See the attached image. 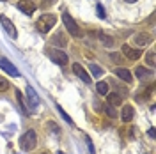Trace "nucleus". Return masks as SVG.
Masks as SVG:
<instances>
[{"mask_svg":"<svg viewBox=\"0 0 156 154\" xmlns=\"http://www.w3.org/2000/svg\"><path fill=\"white\" fill-rule=\"evenodd\" d=\"M136 78L138 80H147L149 76H153V71L151 69H144V68H136Z\"/></svg>","mask_w":156,"mask_h":154,"instance_id":"15","label":"nucleus"},{"mask_svg":"<svg viewBox=\"0 0 156 154\" xmlns=\"http://www.w3.org/2000/svg\"><path fill=\"white\" fill-rule=\"evenodd\" d=\"M50 58L55 62V64H58V66H66L69 62V57L62 51V50H57V48H53V50H50Z\"/></svg>","mask_w":156,"mask_h":154,"instance_id":"4","label":"nucleus"},{"mask_svg":"<svg viewBox=\"0 0 156 154\" xmlns=\"http://www.w3.org/2000/svg\"><path fill=\"white\" fill-rule=\"evenodd\" d=\"M114 73H115V76H119L122 82H126V83H131V80H133V75H131L129 69H126V68H117Z\"/></svg>","mask_w":156,"mask_h":154,"instance_id":"11","label":"nucleus"},{"mask_svg":"<svg viewBox=\"0 0 156 154\" xmlns=\"http://www.w3.org/2000/svg\"><path fill=\"white\" fill-rule=\"evenodd\" d=\"M2 2H5V0H2Z\"/></svg>","mask_w":156,"mask_h":154,"instance_id":"34","label":"nucleus"},{"mask_svg":"<svg viewBox=\"0 0 156 154\" xmlns=\"http://www.w3.org/2000/svg\"><path fill=\"white\" fill-rule=\"evenodd\" d=\"M7 89H9V82L4 76H0V92H5Z\"/></svg>","mask_w":156,"mask_h":154,"instance_id":"22","label":"nucleus"},{"mask_svg":"<svg viewBox=\"0 0 156 154\" xmlns=\"http://www.w3.org/2000/svg\"><path fill=\"white\" fill-rule=\"evenodd\" d=\"M96 12H98V16L103 19V18H107V12H105V7L101 5V4H98V7H96Z\"/></svg>","mask_w":156,"mask_h":154,"instance_id":"24","label":"nucleus"},{"mask_svg":"<svg viewBox=\"0 0 156 154\" xmlns=\"http://www.w3.org/2000/svg\"><path fill=\"white\" fill-rule=\"evenodd\" d=\"M135 43L138 44V46H147V44L151 43V36L146 34V32H140V34L135 36Z\"/></svg>","mask_w":156,"mask_h":154,"instance_id":"13","label":"nucleus"},{"mask_svg":"<svg viewBox=\"0 0 156 154\" xmlns=\"http://www.w3.org/2000/svg\"><path fill=\"white\" fill-rule=\"evenodd\" d=\"M122 103V97L119 96L117 92H112V94H108V105L110 106H117Z\"/></svg>","mask_w":156,"mask_h":154,"instance_id":"17","label":"nucleus"},{"mask_svg":"<svg viewBox=\"0 0 156 154\" xmlns=\"http://www.w3.org/2000/svg\"><path fill=\"white\" fill-rule=\"evenodd\" d=\"M51 43H53L55 46H60V48H64V46L68 44V41H66V37H64L62 34H55V36L51 37Z\"/></svg>","mask_w":156,"mask_h":154,"instance_id":"16","label":"nucleus"},{"mask_svg":"<svg viewBox=\"0 0 156 154\" xmlns=\"http://www.w3.org/2000/svg\"><path fill=\"white\" fill-rule=\"evenodd\" d=\"M90 73H92L94 76H99V75L103 73V69L99 68V66H96V64H90Z\"/></svg>","mask_w":156,"mask_h":154,"instance_id":"23","label":"nucleus"},{"mask_svg":"<svg viewBox=\"0 0 156 154\" xmlns=\"http://www.w3.org/2000/svg\"><path fill=\"white\" fill-rule=\"evenodd\" d=\"M57 110H58V114H60V115H62V119H64V121H66V122H68V124H73V119H71V117H69L68 114H66V112H64V110H62V108H60V106H57Z\"/></svg>","mask_w":156,"mask_h":154,"instance_id":"21","label":"nucleus"},{"mask_svg":"<svg viewBox=\"0 0 156 154\" xmlns=\"http://www.w3.org/2000/svg\"><path fill=\"white\" fill-rule=\"evenodd\" d=\"M107 114H108V117H115V115H117L115 108H114V106H110V105L107 106Z\"/></svg>","mask_w":156,"mask_h":154,"instance_id":"26","label":"nucleus"},{"mask_svg":"<svg viewBox=\"0 0 156 154\" xmlns=\"http://www.w3.org/2000/svg\"><path fill=\"white\" fill-rule=\"evenodd\" d=\"M36 145H37V135H36L34 129H29V131H25V133L21 135V138H20V147H21L23 151L30 152Z\"/></svg>","mask_w":156,"mask_h":154,"instance_id":"1","label":"nucleus"},{"mask_svg":"<svg viewBox=\"0 0 156 154\" xmlns=\"http://www.w3.org/2000/svg\"><path fill=\"white\" fill-rule=\"evenodd\" d=\"M146 62H147V66H151V68H154V64H156L154 51H149V53H146Z\"/></svg>","mask_w":156,"mask_h":154,"instance_id":"20","label":"nucleus"},{"mask_svg":"<svg viewBox=\"0 0 156 154\" xmlns=\"http://www.w3.org/2000/svg\"><path fill=\"white\" fill-rule=\"evenodd\" d=\"M0 23H2V27H4V30L9 34L12 39H16L18 37V32H16V27H14V23L11 21L7 16H0Z\"/></svg>","mask_w":156,"mask_h":154,"instance_id":"5","label":"nucleus"},{"mask_svg":"<svg viewBox=\"0 0 156 154\" xmlns=\"http://www.w3.org/2000/svg\"><path fill=\"white\" fill-rule=\"evenodd\" d=\"M41 154H46V152H41Z\"/></svg>","mask_w":156,"mask_h":154,"instance_id":"33","label":"nucleus"},{"mask_svg":"<svg viewBox=\"0 0 156 154\" xmlns=\"http://www.w3.org/2000/svg\"><path fill=\"white\" fill-rule=\"evenodd\" d=\"M0 68L4 69L7 75H11V76H20V71L16 69V66H12L7 58H4V57H0Z\"/></svg>","mask_w":156,"mask_h":154,"instance_id":"7","label":"nucleus"},{"mask_svg":"<svg viewBox=\"0 0 156 154\" xmlns=\"http://www.w3.org/2000/svg\"><path fill=\"white\" fill-rule=\"evenodd\" d=\"M62 23H64L66 30H68L73 37H82V36H83V32H82V29L78 27V23L69 16L68 12H64V14H62Z\"/></svg>","mask_w":156,"mask_h":154,"instance_id":"2","label":"nucleus"},{"mask_svg":"<svg viewBox=\"0 0 156 154\" xmlns=\"http://www.w3.org/2000/svg\"><path fill=\"white\" fill-rule=\"evenodd\" d=\"M110 58H112V60H115V62H119V60H121L119 53H110Z\"/></svg>","mask_w":156,"mask_h":154,"instance_id":"28","label":"nucleus"},{"mask_svg":"<svg viewBox=\"0 0 156 154\" xmlns=\"http://www.w3.org/2000/svg\"><path fill=\"white\" fill-rule=\"evenodd\" d=\"M122 53H124V57L129 58V60H136V58H140V55H142L140 50L131 48L129 44H124V46H122Z\"/></svg>","mask_w":156,"mask_h":154,"instance_id":"10","label":"nucleus"},{"mask_svg":"<svg viewBox=\"0 0 156 154\" xmlns=\"http://www.w3.org/2000/svg\"><path fill=\"white\" fill-rule=\"evenodd\" d=\"M147 135L151 136V138H154V136H156V131H154V128H151V129L147 131Z\"/></svg>","mask_w":156,"mask_h":154,"instance_id":"29","label":"nucleus"},{"mask_svg":"<svg viewBox=\"0 0 156 154\" xmlns=\"http://www.w3.org/2000/svg\"><path fill=\"white\" fill-rule=\"evenodd\" d=\"M48 2H53V0H48Z\"/></svg>","mask_w":156,"mask_h":154,"instance_id":"32","label":"nucleus"},{"mask_svg":"<svg viewBox=\"0 0 156 154\" xmlns=\"http://www.w3.org/2000/svg\"><path fill=\"white\" fill-rule=\"evenodd\" d=\"M16 101H18V105H20V108H21V112H23V115H29L30 112H29V108L25 106V101H23V96H21L20 90H16Z\"/></svg>","mask_w":156,"mask_h":154,"instance_id":"18","label":"nucleus"},{"mask_svg":"<svg viewBox=\"0 0 156 154\" xmlns=\"http://www.w3.org/2000/svg\"><path fill=\"white\" fill-rule=\"evenodd\" d=\"M96 90H98V94L107 96V94H108V83H107V82H98V83H96Z\"/></svg>","mask_w":156,"mask_h":154,"instance_id":"19","label":"nucleus"},{"mask_svg":"<svg viewBox=\"0 0 156 154\" xmlns=\"http://www.w3.org/2000/svg\"><path fill=\"white\" fill-rule=\"evenodd\" d=\"M48 128H50V131H53L55 135H60V128H57V124H55V122H51V121H50Z\"/></svg>","mask_w":156,"mask_h":154,"instance_id":"25","label":"nucleus"},{"mask_svg":"<svg viewBox=\"0 0 156 154\" xmlns=\"http://www.w3.org/2000/svg\"><path fill=\"white\" fill-rule=\"evenodd\" d=\"M57 154H64V152H57Z\"/></svg>","mask_w":156,"mask_h":154,"instance_id":"31","label":"nucleus"},{"mask_svg":"<svg viewBox=\"0 0 156 154\" xmlns=\"http://www.w3.org/2000/svg\"><path fill=\"white\" fill-rule=\"evenodd\" d=\"M133 115H135V108L131 105H124L122 106V112H121V119L124 121V122H129L131 119H133Z\"/></svg>","mask_w":156,"mask_h":154,"instance_id":"12","label":"nucleus"},{"mask_svg":"<svg viewBox=\"0 0 156 154\" xmlns=\"http://www.w3.org/2000/svg\"><path fill=\"white\" fill-rule=\"evenodd\" d=\"M124 2H128V4H133V2H136V0H124Z\"/></svg>","mask_w":156,"mask_h":154,"instance_id":"30","label":"nucleus"},{"mask_svg":"<svg viewBox=\"0 0 156 154\" xmlns=\"http://www.w3.org/2000/svg\"><path fill=\"white\" fill-rule=\"evenodd\" d=\"M27 99H29V105H30V110H36L39 106V97L34 90V87H27Z\"/></svg>","mask_w":156,"mask_h":154,"instance_id":"9","label":"nucleus"},{"mask_svg":"<svg viewBox=\"0 0 156 154\" xmlns=\"http://www.w3.org/2000/svg\"><path fill=\"white\" fill-rule=\"evenodd\" d=\"M87 145H89V154H96V151H94V145H92V140L87 136Z\"/></svg>","mask_w":156,"mask_h":154,"instance_id":"27","label":"nucleus"},{"mask_svg":"<svg viewBox=\"0 0 156 154\" xmlns=\"http://www.w3.org/2000/svg\"><path fill=\"white\" fill-rule=\"evenodd\" d=\"M16 7H18L21 12H25V14H32L34 11L37 9V5H36L32 0H20L18 4H16Z\"/></svg>","mask_w":156,"mask_h":154,"instance_id":"6","label":"nucleus"},{"mask_svg":"<svg viewBox=\"0 0 156 154\" xmlns=\"http://www.w3.org/2000/svg\"><path fill=\"white\" fill-rule=\"evenodd\" d=\"M73 71H75V75H76V76L80 78L82 82H83V83H87V85L90 83V75H89L87 71L82 68L78 62H75V64H73Z\"/></svg>","mask_w":156,"mask_h":154,"instance_id":"8","label":"nucleus"},{"mask_svg":"<svg viewBox=\"0 0 156 154\" xmlns=\"http://www.w3.org/2000/svg\"><path fill=\"white\" fill-rule=\"evenodd\" d=\"M55 21H57V16H53V14H43V16H39V19L36 21V27H37L39 32L46 34V32L51 30V27L55 25Z\"/></svg>","mask_w":156,"mask_h":154,"instance_id":"3","label":"nucleus"},{"mask_svg":"<svg viewBox=\"0 0 156 154\" xmlns=\"http://www.w3.org/2000/svg\"><path fill=\"white\" fill-rule=\"evenodd\" d=\"M99 41H101V44L103 46H107V48H112L114 44H115V39L112 37V36H107V34H99Z\"/></svg>","mask_w":156,"mask_h":154,"instance_id":"14","label":"nucleus"}]
</instances>
